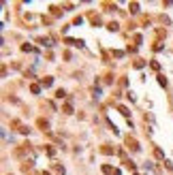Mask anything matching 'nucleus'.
I'll use <instances>...</instances> for the list:
<instances>
[{"mask_svg":"<svg viewBox=\"0 0 173 175\" xmlns=\"http://www.w3.org/2000/svg\"><path fill=\"white\" fill-rule=\"evenodd\" d=\"M39 43H41V45H51L49 39H39Z\"/></svg>","mask_w":173,"mask_h":175,"instance_id":"obj_25","label":"nucleus"},{"mask_svg":"<svg viewBox=\"0 0 173 175\" xmlns=\"http://www.w3.org/2000/svg\"><path fill=\"white\" fill-rule=\"evenodd\" d=\"M56 96H58V98H64V96H66V92H64V90H58Z\"/></svg>","mask_w":173,"mask_h":175,"instance_id":"obj_26","label":"nucleus"},{"mask_svg":"<svg viewBox=\"0 0 173 175\" xmlns=\"http://www.w3.org/2000/svg\"><path fill=\"white\" fill-rule=\"evenodd\" d=\"M107 28H109L111 32H116V30H120V26H118V21H111V24L107 26Z\"/></svg>","mask_w":173,"mask_h":175,"instance_id":"obj_13","label":"nucleus"},{"mask_svg":"<svg viewBox=\"0 0 173 175\" xmlns=\"http://www.w3.org/2000/svg\"><path fill=\"white\" fill-rule=\"evenodd\" d=\"M150 66H152L154 70H160V64H158V62H156V60H152V62H150Z\"/></svg>","mask_w":173,"mask_h":175,"instance_id":"obj_19","label":"nucleus"},{"mask_svg":"<svg viewBox=\"0 0 173 175\" xmlns=\"http://www.w3.org/2000/svg\"><path fill=\"white\" fill-rule=\"evenodd\" d=\"M64 43H66V45H75V47L83 45V41H79V39H64Z\"/></svg>","mask_w":173,"mask_h":175,"instance_id":"obj_3","label":"nucleus"},{"mask_svg":"<svg viewBox=\"0 0 173 175\" xmlns=\"http://www.w3.org/2000/svg\"><path fill=\"white\" fill-rule=\"evenodd\" d=\"M143 66H145L143 60H137V62H135V68H143Z\"/></svg>","mask_w":173,"mask_h":175,"instance_id":"obj_20","label":"nucleus"},{"mask_svg":"<svg viewBox=\"0 0 173 175\" xmlns=\"http://www.w3.org/2000/svg\"><path fill=\"white\" fill-rule=\"evenodd\" d=\"M32 167H34L32 162H24V165H21V169H24L26 173H28V171H32Z\"/></svg>","mask_w":173,"mask_h":175,"instance_id":"obj_14","label":"nucleus"},{"mask_svg":"<svg viewBox=\"0 0 173 175\" xmlns=\"http://www.w3.org/2000/svg\"><path fill=\"white\" fill-rule=\"evenodd\" d=\"M154 154H156V158H165V154H163V150H160V147H156Z\"/></svg>","mask_w":173,"mask_h":175,"instance_id":"obj_18","label":"nucleus"},{"mask_svg":"<svg viewBox=\"0 0 173 175\" xmlns=\"http://www.w3.org/2000/svg\"><path fill=\"white\" fill-rule=\"evenodd\" d=\"M32 49H34V47L28 45V43H26V45H21V51H32Z\"/></svg>","mask_w":173,"mask_h":175,"instance_id":"obj_21","label":"nucleus"},{"mask_svg":"<svg viewBox=\"0 0 173 175\" xmlns=\"http://www.w3.org/2000/svg\"><path fill=\"white\" fill-rule=\"evenodd\" d=\"M30 92H32V94H41V85L39 83H32L30 85Z\"/></svg>","mask_w":173,"mask_h":175,"instance_id":"obj_8","label":"nucleus"},{"mask_svg":"<svg viewBox=\"0 0 173 175\" xmlns=\"http://www.w3.org/2000/svg\"><path fill=\"white\" fill-rule=\"evenodd\" d=\"M73 24H75V26H81V24H83V17H75Z\"/></svg>","mask_w":173,"mask_h":175,"instance_id":"obj_23","label":"nucleus"},{"mask_svg":"<svg viewBox=\"0 0 173 175\" xmlns=\"http://www.w3.org/2000/svg\"><path fill=\"white\" fill-rule=\"evenodd\" d=\"M135 175H137V173H135Z\"/></svg>","mask_w":173,"mask_h":175,"instance_id":"obj_29","label":"nucleus"},{"mask_svg":"<svg viewBox=\"0 0 173 175\" xmlns=\"http://www.w3.org/2000/svg\"><path fill=\"white\" fill-rule=\"evenodd\" d=\"M51 83H53V77H43L41 79V85H45V88H49Z\"/></svg>","mask_w":173,"mask_h":175,"instance_id":"obj_6","label":"nucleus"},{"mask_svg":"<svg viewBox=\"0 0 173 175\" xmlns=\"http://www.w3.org/2000/svg\"><path fill=\"white\" fill-rule=\"evenodd\" d=\"M103 173H105V175H120V171L113 169L111 165H103Z\"/></svg>","mask_w":173,"mask_h":175,"instance_id":"obj_2","label":"nucleus"},{"mask_svg":"<svg viewBox=\"0 0 173 175\" xmlns=\"http://www.w3.org/2000/svg\"><path fill=\"white\" fill-rule=\"evenodd\" d=\"M124 141H126V145L131 147L133 152H139V150H141V147H139V143H137V139H133L131 135H128V137H126V139H124Z\"/></svg>","mask_w":173,"mask_h":175,"instance_id":"obj_1","label":"nucleus"},{"mask_svg":"<svg viewBox=\"0 0 173 175\" xmlns=\"http://www.w3.org/2000/svg\"><path fill=\"white\" fill-rule=\"evenodd\" d=\"M101 152H103L105 156H111V154H113L116 150H113V147H109V145H103V147H101Z\"/></svg>","mask_w":173,"mask_h":175,"instance_id":"obj_4","label":"nucleus"},{"mask_svg":"<svg viewBox=\"0 0 173 175\" xmlns=\"http://www.w3.org/2000/svg\"><path fill=\"white\" fill-rule=\"evenodd\" d=\"M90 21H92L94 26H101V24H103V21H101V17H98V15H94V13L90 15Z\"/></svg>","mask_w":173,"mask_h":175,"instance_id":"obj_7","label":"nucleus"},{"mask_svg":"<svg viewBox=\"0 0 173 175\" xmlns=\"http://www.w3.org/2000/svg\"><path fill=\"white\" fill-rule=\"evenodd\" d=\"M118 111H120V113H122L124 118H128V109L124 107V105H120V107H118Z\"/></svg>","mask_w":173,"mask_h":175,"instance_id":"obj_15","label":"nucleus"},{"mask_svg":"<svg viewBox=\"0 0 173 175\" xmlns=\"http://www.w3.org/2000/svg\"><path fill=\"white\" fill-rule=\"evenodd\" d=\"M53 171H56L58 175H64V167L62 165H53Z\"/></svg>","mask_w":173,"mask_h":175,"instance_id":"obj_11","label":"nucleus"},{"mask_svg":"<svg viewBox=\"0 0 173 175\" xmlns=\"http://www.w3.org/2000/svg\"><path fill=\"white\" fill-rule=\"evenodd\" d=\"M158 83L163 88H167V77H165V75H158Z\"/></svg>","mask_w":173,"mask_h":175,"instance_id":"obj_17","label":"nucleus"},{"mask_svg":"<svg viewBox=\"0 0 173 175\" xmlns=\"http://www.w3.org/2000/svg\"><path fill=\"white\" fill-rule=\"evenodd\" d=\"M135 43H137V45H141V43H143V39H141V34H135Z\"/></svg>","mask_w":173,"mask_h":175,"instance_id":"obj_24","label":"nucleus"},{"mask_svg":"<svg viewBox=\"0 0 173 175\" xmlns=\"http://www.w3.org/2000/svg\"><path fill=\"white\" fill-rule=\"evenodd\" d=\"M43 175H51V173H47V171H45V173H43Z\"/></svg>","mask_w":173,"mask_h":175,"instance_id":"obj_28","label":"nucleus"},{"mask_svg":"<svg viewBox=\"0 0 173 175\" xmlns=\"http://www.w3.org/2000/svg\"><path fill=\"white\" fill-rule=\"evenodd\" d=\"M45 147H47V154H49V156H56V150H53L51 145H45Z\"/></svg>","mask_w":173,"mask_h":175,"instance_id":"obj_22","label":"nucleus"},{"mask_svg":"<svg viewBox=\"0 0 173 175\" xmlns=\"http://www.w3.org/2000/svg\"><path fill=\"white\" fill-rule=\"evenodd\" d=\"M51 15H53V17H60V15H62V11L58 9V7H51Z\"/></svg>","mask_w":173,"mask_h":175,"instance_id":"obj_12","label":"nucleus"},{"mask_svg":"<svg viewBox=\"0 0 173 175\" xmlns=\"http://www.w3.org/2000/svg\"><path fill=\"white\" fill-rule=\"evenodd\" d=\"M124 165H126L128 169H131V171H135V169H137V165H135L133 160H128V158H126V160H124Z\"/></svg>","mask_w":173,"mask_h":175,"instance_id":"obj_10","label":"nucleus"},{"mask_svg":"<svg viewBox=\"0 0 173 175\" xmlns=\"http://www.w3.org/2000/svg\"><path fill=\"white\" fill-rule=\"evenodd\" d=\"M113 56H116V58H122V56H124V51H120V49H116V51H113Z\"/></svg>","mask_w":173,"mask_h":175,"instance_id":"obj_27","label":"nucleus"},{"mask_svg":"<svg viewBox=\"0 0 173 175\" xmlns=\"http://www.w3.org/2000/svg\"><path fill=\"white\" fill-rule=\"evenodd\" d=\"M36 124H39V128H41V130H47V128H49V122H47V120H43V118H41Z\"/></svg>","mask_w":173,"mask_h":175,"instance_id":"obj_5","label":"nucleus"},{"mask_svg":"<svg viewBox=\"0 0 173 175\" xmlns=\"http://www.w3.org/2000/svg\"><path fill=\"white\" fill-rule=\"evenodd\" d=\"M64 113H73V105H71V100H66V103H64Z\"/></svg>","mask_w":173,"mask_h":175,"instance_id":"obj_9","label":"nucleus"},{"mask_svg":"<svg viewBox=\"0 0 173 175\" xmlns=\"http://www.w3.org/2000/svg\"><path fill=\"white\" fill-rule=\"evenodd\" d=\"M131 13H133V15L139 13V4H137V2H131Z\"/></svg>","mask_w":173,"mask_h":175,"instance_id":"obj_16","label":"nucleus"}]
</instances>
